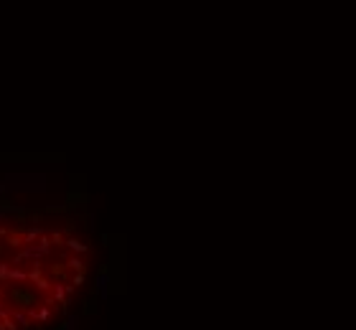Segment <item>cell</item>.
<instances>
[{"label": "cell", "instance_id": "obj_1", "mask_svg": "<svg viewBox=\"0 0 356 330\" xmlns=\"http://www.w3.org/2000/svg\"><path fill=\"white\" fill-rule=\"evenodd\" d=\"M3 297H5V305L8 307H18V310H23V313L33 310V307H38V305H43L41 292L33 290V287H26V284H8L5 292H3Z\"/></svg>", "mask_w": 356, "mask_h": 330}, {"label": "cell", "instance_id": "obj_3", "mask_svg": "<svg viewBox=\"0 0 356 330\" xmlns=\"http://www.w3.org/2000/svg\"><path fill=\"white\" fill-rule=\"evenodd\" d=\"M10 280V267L5 262H0V282H8Z\"/></svg>", "mask_w": 356, "mask_h": 330}, {"label": "cell", "instance_id": "obj_2", "mask_svg": "<svg viewBox=\"0 0 356 330\" xmlns=\"http://www.w3.org/2000/svg\"><path fill=\"white\" fill-rule=\"evenodd\" d=\"M28 282L33 290H38L41 295H49L53 290V280L49 277L46 272L41 269V262H31V269H28Z\"/></svg>", "mask_w": 356, "mask_h": 330}]
</instances>
